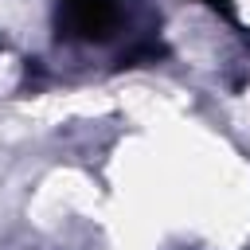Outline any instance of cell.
Returning <instances> with one entry per match:
<instances>
[{"mask_svg":"<svg viewBox=\"0 0 250 250\" xmlns=\"http://www.w3.org/2000/svg\"><path fill=\"white\" fill-rule=\"evenodd\" d=\"M117 20L113 0H62V27L82 39H102Z\"/></svg>","mask_w":250,"mask_h":250,"instance_id":"1","label":"cell"}]
</instances>
